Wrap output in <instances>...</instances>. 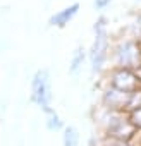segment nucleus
<instances>
[{
    "label": "nucleus",
    "instance_id": "obj_1",
    "mask_svg": "<svg viewBox=\"0 0 141 146\" xmlns=\"http://www.w3.org/2000/svg\"><path fill=\"white\" fill-rule=\"evenodd\" d=\"M95 117H96V122L102 127L103 134L110 136V137L131 141L138 131L132 125V122L129 120V113L124 110H110L102 105Z\"/></svg>",
    "mask_w": 141,
    "mask_h": 146
},
{
    "label": "nucleus",
    "instance_id": "obj_2",
    "mask_svg": "<svg viewBox=\"0 0 141 146\" xmlns=\"http://www.w3.org/2000/svg\"><path fill=\"white\" fill-rule=\"evenodd\" d=\"M95 31V40L90 50V60H91V69L93 72H100L105 67V62L110 55V38L107 31V17L100 16L93 26Z\"/></svg>",
    "mask_w": 141,
    "mask_h": 146
},
{
    "label": "nucleus",
    "instance_id": "obj_3",
    "mask_svg": "<svg viewBox=\"0 0 141 146\" xmlns=\"http://www.w3.org/2000/svg\"><path fill=\"white\" fill-rule=\"evenodd\" d=\"M110 53L115 67H126L132 70L141 67V41L136 38H126L117 41Z\"/></svg>",
    "mask_w": 141,
    "mask_h": 146
},
{
    "label": "nucleus",
    "instance_id": "obj_4",
    "mask_svg": "<svg viewBox=\"0 0 141 146\" xmlns=\"http://www.w3.org/2000/svg\"><path fill=\"white\" fill-rule=\"evenodd\" d=\"M107 83H108V86L126 91V93H132L138 88H141V79L136 74V70L126 69V67H115V65L108 72Z\"/></svg>",
    "mask_w": 141,
    "mask_h": 146
},
{
    "label": "nucleus",
    "instance_id": "obj_5",
    "mask_svg": "<svg viewBox=\"0 0 141 146\" xmlns=\"http://www.w3.org/2000/svg\"><path fill=\"white\" fill-rule=\"evenodd\" d=\"M31 100L43 110L50 108L52 93H50V74L47 69H40L31 81Z\"/></svg>",
    "mask_w": 141,
    "mask_h": 146
},
{
    "label": "nucleus",
    "instance_id": "obj_6",
    "mask_svg": "<svg viewBox=\"0 0 141 146\" xmlns=\"http://www.w3.org/2000/svg\"><path fill=\"white\" fill-rule=\"evenodd\" d=\"M129 95L131 93H126V91L115 90L112 86H107L103 90V95H102V105L110 108V110H124L126 112L127 103H129Z\"/></svg>",
    "mask_w": 141,
    "mask_h": 146
},
{
    "label": "nucleus",
    "instance_id": "obj_7",
    "mask_svg": "<svg viewBox=\"0 0 141 146\" xmlns=\"http://www.w3.org/2000/svg\"><path fill=\"white\" fill-rule=\"evenodd\" d=\"M79 12V4H70L67 7H64L62 11L55 12L52 17H50V24L52 26H57V28H65L70 21L76 17V14Z\"/></svg>",
    "mask_w": 141,
    "mask_h": 146
},
{
    "label": "nucleus",
    "instance_id": "obj_8",
    "mask_svg": "<svg viewBox=\"0 0 141 146\" xmlns=\"http://www.w3.org/2000/svg\"><path fill=\"white\" fill-rule=\"evenodd\" d=\"M84 58H86V52H84L81 46H78V48L74 50L72 57H70V64H69V72H70V74H76V72L83 67Z\"/></svg>",
    "mask_w": 141,
    "mask_h": 146
},
{
    "label": "nucleus",
    "instance_id": "obj_9",
    "mask_svg": "<svg viewBox=\"0 0 141 146\" xmlns=\"http://www.w3.org/2000/svg\"><path fill=\"white\" fill-rule=\"evenodd\" d=\"M45 115H47V127L50 131H59L62 127V120H60L59 113L53 108H47L45 110Z\"/></svg>",
    "mask_w": 141,
    "mask_h": 146
},
{
    "label": "nucleus",
    "instance_id": "obj_10",
    "mask_svg": "<svg viewBox=\"0 0 141 146\" xmlns=\"http://www.w3.org/2000/svg\"><path fill=\"white\" fill-rule=\"evenodd\" d=\"M79 144V132L76 127H65L64 131V146H78Z\"/></svg>",
    "mask_w": 141,
    "mask_h": 146
},
{
    "label": "nucleus",
    "instance_id": "obj_11",
    "mask_svg": "<svg viewBox=\"0 0 141 146\" xmlns=\"http://www.w3.org/2000/svg\"><path fill=\"white\" fill-rule=\"evenodd\" d=\"M127 113H129V120L132 122V125H134L138 131H141V107L136 108V110H131V112H127Z\"/></svg>",
    "mask_w": 141,
    "mask_h": 146
},
{
    "label": "nucleus",
    "instance_id": "obj_12",
    "mask_svg": "<svg viewBox=\"0 0 141 146\" xmlns=\"http://www.w3.org/2000/svg\"><path fill=\"white\" fill-rule=\"evenodd\" d=\"M132 35H134V38L136 40H139L141 41V12L134 17V21H132Z\"/></svg>",
    "mask_w": 141,
    "mask_h": 146
},
{
    "label": "nucleus",
    "instance_id": "obj_13",
    "mask_svg": "<svg viewBox=\"0 0 141 146\" xmlns=\"http://www.w3.org/2000/svg\"><path fill=\"white\" fill-rule=\"evenodd\" d=\"M110 2L112 0H95V9H98V11H103V9H107L108 5H110Z\"/></svg>",
    "mask_w": 141,
    "mask_h": 146
}]
</instances>
